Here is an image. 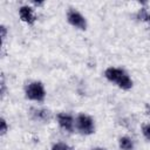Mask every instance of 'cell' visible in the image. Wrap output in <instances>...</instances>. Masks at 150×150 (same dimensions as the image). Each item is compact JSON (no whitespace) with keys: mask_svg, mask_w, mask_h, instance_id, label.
<instances>
[{"mask_svg":"<svg viewBox=\"0 0 150 150\" xmlns=\"http://www.w3.org/2000/svg\"><path fill=\"white\" fill-rule=\"evenodd\" d=\"M35 6H41V5H43V2H33Z\"/></svg>","mask_w":150,"mask_h":150,"instance_id":"15","label":"cell"},{"mask_svg":"<svg viewBox=\"0 0 150 150\" xmlns=\"http://www.w3.org/2000/svg\"><path fill=\"white\" fill-rule=\"evenodd\" d=\"M75 127L82 135H91L95 131L94 120L86 114H80L75 118Z\"/></svg>","mask_w":150,"mask_h":150,"instance_id":"3","label":"cell"},{"mask_svg":"<svg viewBox=\"0 0 150 150\" xmlns=\"http://www.w3.org/2000/svg\"><path fill=\"white\" fill-rule=\"evenodd\" d=\"M142 132H143L144 137H145L148 141H150V123L143 125V128H142Z\"/></svg>","mask_w":150,"mask_h":150,"instance_id":"11","label":"cell"},{"mask_svg":"<svg viewBox=\"0 0 150 150\" xmlns=\"http://www.w3.org/2000/svg\"><path fill=\"white\" fill-rule=\"evenodd\" d=\"M104 76L107 80L110 82L116 83L121 89L128 90L132 88V80L129 77V75L121 68H115V67H109L104 71Z\"/></svg>","mask_w":150,"mask_h":150,"instance_id":"1","label":"cell"},{"mask_svg":"<svg viewBox=\"0 0 150 150\" xmlns=\"http://www.w3.org/2000/svg\"><path fill=\"white\" fill-rule=\"evenodd\" d=\"M145 110H146V114L150 115V104H146L145 105Z\"/></svg>","mask_w":150,"mask_h":150,"instance_id":"14","label":"cell"},{"mask_svg":"<svg viewBox=\"0 0 150 150\" xmlns=\"http://www.w3.org/2000/svg\"><path fill=\"white\" fill-rule=\"evenodd\" d=\"M95 150H104V149H101V148H97V149H95Z\"/></svg>","mask_w":150,"mask_h":150,"instance_id":"17","label":"cell"},{"mask_svg":"<svg viewBox=\"0 0 150 150\" xmlns=\"http://www.w3.org/2000/svg\"><path fill=\"white\" fill-rule=\"evenodd\" d=\"M148 13H146V11L144 9V8H142L139 12H138V19L139 20H143V21H145V20H148Z\"/></svg>","mask_w":150,"mask_h":150,"instance_id":"12","label":"cell"},{"mask_svg":"<svg viewBox=\"0 0 150 150\" xmlns=\"http://www.w3.org/2000/svg\"><path fill=\"white\" fill-rule=\"evenodd\" d=\"M0 32H1V39H2V41L6 39V35H7V29H6V27L5 26H1L0 27Z\"/></svg>","mask_w":150,"mask_h":150,"instance_id":"13","label":"cell"},{"mask_svg":"<svg viewBox=\"0 0 150 150\" xmlns=\"http://www.w3.org/2000/svg\"><path fill=\"white\" fill-rule=\"evenodd\" d=\"M118 145L122 150H132L134 149V143L129 137H121L118 141Z\"/></svg>","mask_w":150,"mask_h":150,"instance_id":"7","label":"cell"},{"mask_svg":"<svg viewBox=\"0 0 150 150\" xmlns=\"http://www.w3.org/2000/svg\"><path fill=\"white\" fill-rule=\"evenodd\" d=\"M52 150H73V149H71L68 144L59 142V143H55V144L52 146Z\"/></svg>","mask_w":150,"mask_h":150,"instance_id":"9","label":"cell"},{"mask_svg":"<svg viewBox=\"0 0 150 150\" xmlns=\"http://www.w3.org/2000/svg\"><path fill=\"white\" fill-rule=\"evenodd\" d=\"M146 21H148V22H149V23H150V14H149V15H148V20H146Z\"/></svg>","mask_w":150,"mask_h":150,"instance_id":"16","label":"cell"},{"mask_svg":"<svg viewBox=\"0 0 150 150\" xmlns=\"http://www.w3.org/2000/svg\"><path fill=\"white\" fill-rule=\"evenodd\" d=\"M7 131H8V124H7L5 118H1L0 120V134H1V136H4Z\"/></svg>","mask_w":150,"mask_h":150,"instance_id":"10","label":"cell"},{"mask_svg":"<svg viewBox=\"0 0 150 150\" xmlns=\"http://www.w3.org/2000/svg\"><path fill=\"white\" fill-rule=\"evenodd\" d=\"M34 115L40 121H47V120H49V111H47L45 109H38V110H35V114Z\"/></svg>","mask_w":150,"mask_h":150,"instance_id":"8","label":"cell"},{"mask_svg":"<svg viewBox=\"0 0 150 150\" xmlns=\"http://www.w3.org/2000/svg\"><path fill=\"white\" fill-rule=\"evenodd\" d=\"M25 94H26V97L28 100L36 101V102H41L46 97L45 87L39 81H33L29 84H27L26 89H25Z\"/></svg>","mask_w":150,"mask_h":150,"instance_id":"2","label":"cell"},{"mask_svg":"<svg viewBox=\"0 0 150 150\" xmlns=\"http://www.w3.org/2000/svg\"><path fill=\"white\" fill-rule=\"evenodd\" d=\"M56 120H57L59 125H60L63 130L69 131V132H71V131L74 130L75 121H74V118H73L71 115L66 114V112H60V114H57Z\"/></svg>","mask_w":150,"mask_h":150,"instance_id":"5","label":"cell"},{"mask_svg":"<svg viewBox=\"0 0 150 150\" xmlns=\"http://www.w3.org/2000/svg\"><path fill=\"white\" fill-rule=\"evenodd\" d=\"M67 20L68 22L73 26V27H76L79 29H82L84 30L87 28V21H86V18L76 9H69L68 13H67Z\"/></svg>","mask_w":150,"mask_h":150,"instance_id":"4","label":"cell"},{"mask_svg":"<svg viewBox=\"0 0 150 150\" xmlns=\"http://www.w3.org/2000/svg\"><path fill=\"white\" fill-rule=\"evenodd\" d=\"M19 15H20V19L23 22L28 23V25H33L35 22V20H36V16L34 14V11L29 6H21L19 8Z\"/></svg>","mask_w":150,"mask_h":150,"instance_id":"6","label":"cell"}]
</instances>
